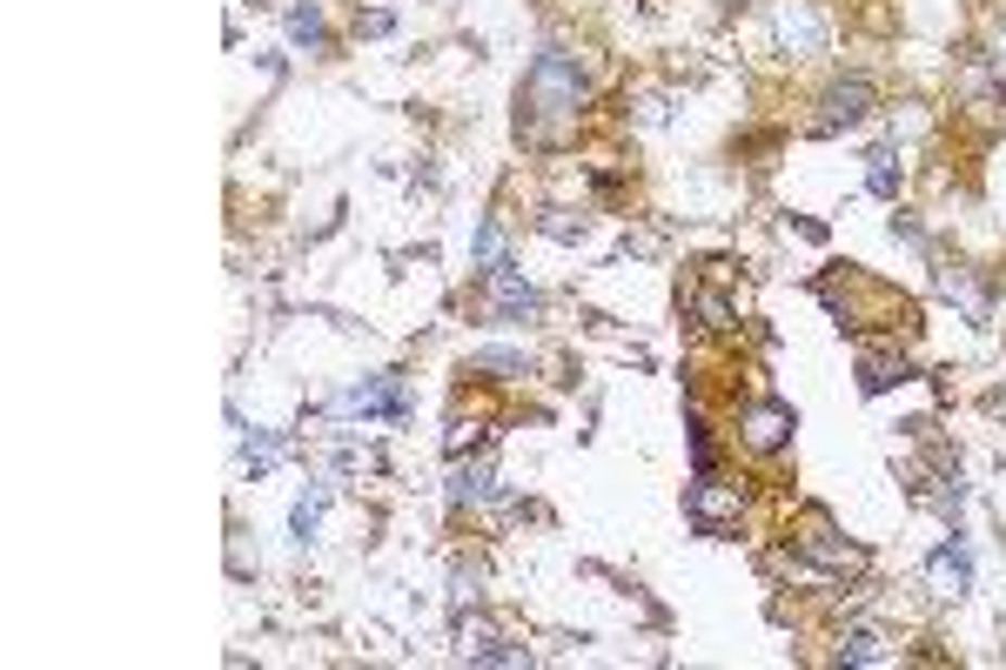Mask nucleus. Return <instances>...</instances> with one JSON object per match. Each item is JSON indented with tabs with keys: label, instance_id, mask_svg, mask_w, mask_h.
Returning <instances> with one entry per match:
<instances>
[{
	"label": "nucleus",
	"instance_id": "obj_16",
	"mask_svg": "<svg viewBox=\"0 0 1006 670\" xmlns=\"http://www.w3.org/2000/svg\"><path fill=\"white\" fill-rule=\"evenodd\" d=\"M289 34H295V41H309V48H323V14L316 8H295L289 14Z\"/></svg>",
	"mask_w": 1006,
	"mask_h": 670
},
{
	"label": "nucleus",
	"instance_id": "obj_1",
	"mask_svg": "<svg viewBox=\"0 0 1006 670\" xmlns=\"http://www.w3.org/2000/svg\"><path fill=\"white\" fill-rule=\"evenodd\" d=\"M577 108H584V74H577V61L564 54H537L530 74H524V94H517V128L530 141H564V128L577 122Z\"/></svg>",
	"mask_w": 1006,
	"mask_h": 670
},
{
	"label": "nucleus",
	"instance_id": "obj_19",
	"mask_svg": "<svg viewBox=\"0 0 1006 670\" xmlns=\"http://www.w3.org/2000/svg\"><path fill=\"white\" fill-rule=\"evenodd\" d=\"M544 235H557V242H570V235H584V222H570L564 208H544Z\"/></svg>",
	"mask_w": 1006,
	"mask_h": 670
},
{
	"label": "nucleus",
	"instance_id": "obj_9",
	"mask_svg": "<svg viewBox=\"0 0 1006 670\" xmlns=\"http://www.w3.org/2000/svg\"><path fill=\"white\" fill-rule=\"evenodd\" d=\"M926 577H933V590H940V597H959V590L973 583V564H966V549H959V543H946L940 557H933V570H926Z\"/></svg>",
	"mask_w": 1006,
	"mask_h": 670
},
{
	"label": "nucleus",
	"instance_id": "obj_8",
	"mask_svg": "<svg viewBox=\"0 0 1006 670\" xmlns=\"http://www.w3.org/2000/svg\"><path fill=\"white\" fill-rule=\"evenodd\" d=\"M490 308L503 315V323H517V315H530V308H537V289L524 282L517 268H490Z\"/></svg>",
	"mask_w": 1006,
	"mask_h": 670
},
{
	"label": "nucleus",
	"instance_id": "obj_7",
	"mask_svg": "<svg viewBox=\"0 0 1006 670\" xmlns=\"http://www.w3.org/2000/svg\"><path fill=\"white\" fill-rule=\"evenodd\" d=\"M792 437V409L785 403H758V409H745V443L758 450V456H771Z\"/></svg>",
	"mask_w": 1006,
	"mask_h": 670
},
{
	"label": "nucleus",
	"instance_id": "obj_10",
	"mask_svg": "<svg viewBox=\"0 0 1006 670\" xmlns=\"http://www.w3.org/2000/svg\"><path fill=\"white\" fill-rule=\"evenodd\" d=\"M893 382H906V363L900 356H866L859 363V389H866V396H885Z\"/></svg>",
	"mask_w": 1006,
	"mask_h": 670
},
{
	"label": "nucleus",
	"instance_id": "obj_20",
	"mask_svg": "<svg viewBox=\"0 0 1006 670\" xmlns=\"http://www.w3.org/2000/svg\"><path fill=\"white\" fill-rule=\"evenodd\" d=\"M477 437H483L477 422H450V437H443V450H450V456H463V450H470Z\"/></svg>",
	"mask_w": 1006,
	"mask_h": 670
},
{
	"label": "nucleus",
	"instance_id": "obj_4",
	"mask_svg": "<svg viewBox=\"0 0 1006 670\" xmlns=\"http://www.w3.org/2000/svg\"><path fill=\"white\" fill-rule=\"evenodd\" d=\"M691 523L705 536H725V523H739V490H725L712 469H699V490H691Z\"/></svg>",
	"mask_w": 1006,
	"mask_h": 670
},
{
	"label": "nucleus",
	"instance_id": "obj_3",
	"mask_svg": "<svg viewBox=\"0 0 1006 670\" xmlns=\"http://www.w3.org/2000/svg\"><path fill=\"white\" fill-rule=\"evenodd\" d=\"M779 48L798 54V61H812L826 48V14L812 8V0H785V8H779Z\"/></svg>",
	"mask_w": 1006,
	"mask_h": 670
},
{
	"label": "nucleus",
	"instance_id": "obj_2",
	"mask_svg": "<svg viewBox=\"0 0 1006 670\" xmlns=\"http://www.w3.org/2000/svg\"><path fill=\"white\" fill-rule=\"evenodd\" d=\"M798 549H805V557H819L826 570H866V549H853V543H839V530H832V517H826V509H805V517H798Z\"/></svg>",
	"mask_w": 1006,
	"mask_h": 670
},
{
	"label": "nucleus",
	"instance_id": "obj_17",
	"mask_svg": "<svg viewBox=\"0 0 1006 670\" xmlns=\"http://www.w3.org/2000/svg\"><path fill=\"white\" fill-rule=\"evenodd\" d=\"M316 523H323V496H302L295 503V536L309 543V536H316Z\"/></svg>",
	"mask_w": 1006,
	"mask_h": 670
},
{
	"label": "nucleus",
	"instance_id": "obj_14",
	"mask_svg": "<svg viewBox=\"0 0 1006 670\" xmlns=\"http://www.w3.org/2000/svg\"><path fill=\"white\" fill-rule=\"evenodd\" d=\"M477 268H483V275H490V268H503V228H496V222H483V228H477Z\"/></svg>",
	"mask_w": 1006,
	"mask_h": 670
},
{
	"label": "nucleus",
	"instance_id": "obj_12",
	"mask_svg": "<svg viewBox=\"0 0 1006 670\" xmlns=\"http://www.w3.org/2000/svg\"><path fill=\"white\" fill-rule=\"evenodd\" d=\"M470 369H490V376H524L530 363L517 356V349H477V356H470Z\"/></svg>",
	"mask_w": 1006,
	"mask_h": 670
},
{
	"label": "nucleus",
	"instance_id": "obj_11",
	"mask_svg": "<svg viewBox=\"0 0 1006 670\" xmlns=\"http://www.w3.org/2000/svg\"><path fill=\"white\" fill-rule=\"evenodd\" d=\"M839 657H845V663H885L893 650H885L879 630H845V637H839Z\"/></svg>",
	"mask_w": 1006,
	"mask_h": 670
},
{
	"label": "nucleus",
	"instance_id": "obj_21",
	"mask_svg": "<svg viewBox=\"0 0 1006 670\" xmlns=\"http://www.w3.org/2000/svg\"><path fill=\"white\" fill-rule=\"evenodd\" d=\"M249 463H255V469L276 463V437H249Z\"/></svg>",
	"mask_w": 1006,
	"mask_h": 670
},
{
	"label": "nucleus",
	"instance_id": "obj_18",
	"mask_svg": "<svg viewBox=\"0 0 1006 670\" xmlns=\"http://www.w3.org/2000/svg\"><path fill=\"white\" fill-rule=\"evenodd\" d=\"M893 188H900V175H893V154L879 148V154H872V194H893Z\"/></svg>",
	"mask_w": 1006,
	"mask_h": 670
},
{
	"label": "nucleus",
	"instance_id": "obj_5",
	"mask_svg": "<svg viewBox=\"0 0 1006 670\" xmlns=\"http://www.w3.org/2000/svg\"><path fill=\"white\" fill-rule=\"evenodd\" d=\"M336 409H350V416H403V389H397V376H369Z\"/></svg>",
	"mask_w": 1006,
	"mask_h": 670
},
{
	"label": "nucleus",
	"instance_id": "obj_13",
	"mask_svg": "<svg viewBox=\"0 0 1006 670\" xmlns=\"http://www.w3.org/2000/svg\"><path fill=\"white\" fill-rule=\"evenodd\" d=\"M940 282H946V295H959V308H966V315H973V323H986V302H980V289H973V282H966V275H959V268H946V275H940Z\"/></svg>",
	"mask_w": 1006,
	"mask_h": 670
},
{
	"label": "nucleus",
	"instance_id": "obj_6",
	"mask_svg": "<svg viewBox=\"0 0 1006 670\" xmlns=\"http://www.w3.org/2000/svg\"><path fill=\"white\" fill-rule=\"evenodd\" d=\"M866 108H872V88H866V81H839V88H826L819 128H826V135H832V128H853V122H866Z\"/></svg>",
	"mask_w": 1006,
	"mask_h": 670
},
{
	"label": "nucleus",
	"instance_id": "obj_15",
	"mask_svg": "<svg viewBox=\"0 0 1006 670\" xmlns=\"http://www.w3.org/2000/svg\"><path fill=\"white\" fill-rule=\"evenodd\" d=\"M450 496H456V503H483V496H496V490H490V469H463V477L450 483Z\"/></svg>",
	"mask_w": 1006,
	"mask_h": 670
}]
</instances>
